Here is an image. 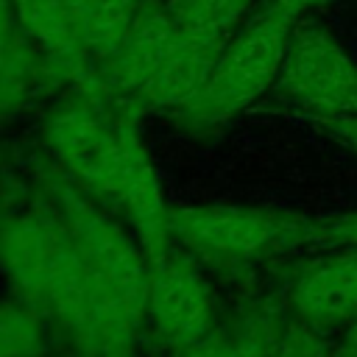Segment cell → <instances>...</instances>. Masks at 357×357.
I'll list each match as a JSON object with an SVG mask.
<instances>
[{
	"instance_id": "1",
	"label": "cell",
	"mask_w": 357,
	"mask_h": 357,
	"mask_svg": "<svg viewBox=\"0 0 357 357\" xmlns=\"http://www.w3.org/2000/svg\"><path fill=\"white\" fill-rule=\"evenodd\" d=\"M0 273L8 290L36 307L75 354L131 357L70 231L36 181L0 206Z\"/></svg>"
},
{
	"instance_id": "2",
	"label": "cell",
	"mask_w": 357,
	"mask_h": 357,
	"mask_svg": "<svg viewBox=\"0 0 357 357\" xmlns=\"http://www.w3.org/2000/svg\"><path fill=\"white\" fill-rule=\"evenodd\" d=\"M31 178L70 231L103 296L112 324L131 346H137L139 335L145 332L151 287V257L139 245L137 234L112 206L73 181L45 153L36 159Z\"/></svg>"
},
{
	"instance_id": "3",
	"label": "cell",
	"mask_w": 357,
	"mask_h": 357,
	"mask_svg": "<svg viewBox=\"0 0 357 357\" xmlns=\"http://www.w3.org/2000/svg\"><path fill=\"white\" fill-rule=\"evenodd\" d=\"M296 22L273 3L243 22L204 89L176 112V123L190 134H206L251 109L276 86Z\"/></svg>"
},
{
	"instance_id": "4",
	"label": "cell",
	"mask_w": 357,
	"mask_h": 357,
	"mask_svg": "<svg viewBox=\"0 0 357 357\" xmlns=\"http://www.w3.org/2000/svg\"><path fill=\"white\" fill-rule=\"evenodd\" d=\"M315 218L265 206H170V234L198 262L248 268L312 243Z\"/></svg>"
},
{
	"instance_id": "5",
	"label": "cell",
	"mask_w": 357,
	"mask_h": 357,
	"mask_svg": "<svg viewBox=\"0 0 357 357\" xmlns=\"http://www.w3.org/2000/svg\"><path fill=\"white\" fill-rule=\"evenodd\" d=\"M89 192L128 223L151 259L173 245L170 204L151 151L139 134V114L131 103H123L109 126Z\"/></svg>"
},
{
	"instance_id": "6",
	"label": "cell",
	"mask_w": 357,
	"mask_h": 357,
	"mask_svg": "<svg viewBox=\"0 0 357 357\" xmlns=\"http://www.w3.org/2000/svg\"><path fill=\"white\" fill-rule=\"evenodd\" d=\"M310 117H357V61L321 25L298 20L273 86Z\"/></svg>"
},
{
	"instance_id": "7",
	"label": "cell",
	"mask_w": 357,
	"mask_h": 357,
	"mask_svg": "<svg viewBox=\"0 0 357 357\" xmlns=\"http://www.w3.org/2000/svg\"><path fill=\"white\" fill-rule=\"evenodd\" d=\"M218 326L215 293L201 262L173 243L165 254L151 259L145 329H153L156 340L173 354L206 340Z\"/></svg>"
},
{
	"instance_id": "8",
	"label": "cell",
	"mask_w": 357,
	"mask_h": 357,
	"mask_svg": "<svg viewBox=\"0 0 357 357\" xmlns=\"http://www.w3.org/2000/svg\"><path fill=\"white\" fill-rule=\"evenodd\" d=\"M287 307L315 329L357 321V245L304 262L287 284Z\"/></svg>"
},
{
	"instance_id": "9",
	"label": "cell",
	"mask_w": 357,
	"mask_h": 357,
	"mask_svg": "<svg viewBox=\"0 0 357 357\" xmlns=\"http://www.w3.org/2000/svg\"><path fill=\"white\" fill-rule=\"evenodd\" d=\"M14 14L53 78L64 86L103 84L67 0H11Z\"/></svg>"
},
{
	"instance_id": "10",
	"label": "cell",
	"mask_w": 357,
	"mask_h": 357,
	"mask_svg": "<svg viewBox=\"0 0 357 357\" xmlns=\"http://www.w3.org/2000/svg\"><path fill=\"white\" fill-rule=\"evenodd\" d=\"M231 36L178 33L173 47L145 86L131 98L137 114L142 112H181L209 81Z\"/></svg>"
},
{
	"instance_id": "11",
	"label": "cell",
	"mask_w": 357,
	"mask_h": 357,
	"mask_svg": "<svg viewBox=\"0 0 357 357\" xmlns=\"http://www.w3.org/2000/svg\"><path fill=\"white\" fill-rule=\"evenodd\" d=\"M176 36H178V28L167 14L165 0H148L131 33L126 36L123 47L100 67L103 84L117 98L131 103V98L145 86V81L165 61Z\"/></svg>"
},
{
	"instance_id": "12",
	"label": "cell",
	"mask_w": 357,
	"mask_h": 357,
	"mask_svg": "<svg viewBox=\"0 0 357 357\" xmlns=\"http://www.w3.org/2000/svg\"><path fill=\"white\" fill-rule=\"evenodd\" d=\"M45 84L59 81L25 36L11 0H0V123L28 109Z\"/></svg>"
},
{
	"instance_id": "13",
	"label": "cell",
	"mask_w": 357,
	"mask_h": 357,
	"mask_svg": "<svg viewBox=\"0 0 357 357\" xmlns=\"http://www.w3.org/2000/svg\"><path fill=\"white\" fill-rule=\"evenodd\" d=\"M98 70L123 47L148 0H67Z\"/></svg>"
},
{
	"instance_id": "14",
	"label": "cell",
	"mask_w": 357,
	"mask_h": 357,
	"mask_svg": "<svg viewBox=\"0 0 357 357\" xmlns=\"http://www.w3.org/2000/svg\"><path fill=\"white\" fill-rule=\"evenodd\" d=\"M56 326L28 301L8 293L0 298V357H50Z\"/></svg>"
},
{
	"instance_id": "15",
	"label": "cell",
	"mask_w": 357,
	"mask_h": 357,
	"mask_svg": "<svg viewBox=\"0 0 357 357\" xmlns=\"http://www.w3.org/2000/svg\"><path fill=\"white\" fill-rule=\"evenodd\" d=\"M254 0H165L178 33L234 36Z\"/></svg>"
},
{
	"instance_id": "16",
	"label": "cell",
	"mask_w": 357,
	"mask_h": 357,
	"mask_svg": "<svg viewBox=\"0 0 357 357\" xmlns=\"http://www.w3.org/2000/svg\"><path fill=\"white\" fill-rule=\"evenodd\" d=\"M312 243L315 245H324V248L357 245V212L335 215V218H315Z\"/></svg>"
},
{
	"instance_id": "17",
	"label": "cell",
	"mask_w": 357,
	"mask_h": 357,
	"mask_svg": "<svg viewBox=\"0 0 357 357\" xmlns=\"http://www.w3.org/2000/svg\"><path fill=\"white\" fill-rule=\"evenodd\" d=\"M173 357H240L231 335L226 326H218L206 340L190 346V349H181V351H173Z\"/></svg>"
},
{
	"instance_id": "18",
	"label": "cell",
	"mask_w": 357,
	"mask_h": 357,
	"mask_svg": "<svg viewBox=\"0 0 357 357\" xmlns=\"http://www.w3.org/2000/svg\"><path fill=\"white\" fill-rule=\"evenodd\" d=\"M310 123L357 156V117H310Z\"/></svg>"
},
{
	"instance_id": "19",
	"label": "cell",
	"mask_w": 357,
	"mask_h": 357,
	"mask_svg": "<svg viewBox=\"0 0 357 357\" xmlns=\"http://www.w3.org/2000/svg\"><path fill=\"white\" fill-rule=\"evenodd\" d=\"M271 3H273L276 8H282L284 14L301 20L304 11H310V8H315V6H324V3H329V0H271Z\"/></svg>"
},
{
	"instance_id": "20",
	"label": "cell",
	"mask_w": 357,
	"mask_h": 357,
	"mask_svg": "<svg viewBox=\"0 0 357 357\" xmlns=\"http://www.w3.org/2000/svg\"><path fill=\"white\" fill-rule=\"evenodd\" d=\"M75 357H98V354H75Z\"/></svg>"
}]
</instances>
